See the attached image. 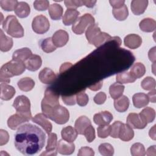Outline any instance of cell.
<instances>
[{
	"mask_svg": "<svg viewBox=\"0 0 156 156\" xmlns=\"http://www.w3.org/2000/svg\"><path fill=\"white\" fill-rule=\"evenodd\" d=\"M46 135L35 125L25 124L17 130L14 138L16 149L26 155L36 154L44 146Z\"/></svg>",
	"mask_w": 156,
	"mask_h": 156,
	"instance_id": "obj_1",
	"label": "cell"
},
{
	"mask_svg": "<svg viewBox=\"0 0 156 156\" xmlns=\"http://www.w3.org/2000/svg\"><path fill=\"white\" fill-rule=\"evenodd\" d=\"M24 62L12 60L4 64L0 69V82L8 83L10 82V77L21 74L26 69Z\"/></svg>",
	"mask_w": 156,
	"mask_h": 156,
	"instance_id": "obj_2",
	"label": "cell"
},
{
	"mask_svg": "<svg viewBox=\"0 0 156 156\" xmlns=\"http://www.w3.org/2000/svg\"><path fill=\"white\" fill-rule=\"evenodd\" d=\"M85 37L88 43L96 48L112 39L109 34L101 32L100 27L95 23L87 27L85 31Z\"/></svg>",
	"mask_w": 156,
	"mask_h": 156,
	"instance_id": "obj_3",
	"label": "cell"
},
{
	"mask_svg": "<svg viewBox=\"0 0 156 156\" xmlns=\"http://www.w3.org/2000/svg\"><path fill=\"white\" fill-rule=\"evenodd\" d=\"M2 24L3 29L11 37L21 38L24 36V29L14 15H8Z\"/></svg>",
	"mask_w": 156,
	"mask_h": 156,
	"instance_id": "obj_4",
	"label": "cell"
},
{
	"mask_svg": "<svg viewBox=\"0 0 156 156\" xmlns=\"http://www.w3.org/2000/svg\"><path fill=\"white\" fill-rule=\"evenodd\" d=\"M59 104V94L51 88H48L44 92V98L41 101V107L43 113L47 117L51 109Z\"/></svg>",
	"mask_w": 156,
	"mask_h": 156,
	"instance_id": "obj_5",
	"label": "cell"
},
{
	"mask_svg": "<svg viewBox=\"0 0 156 156\" xmlns=\"http://www.w3.org/2000/svg\"><path fill=\"white\" fill-rule=\"evenodd\" d=\"M13 107L17 113L24 117L28 121L32 119L30 102L27 96L24 95L17 96L13 101Z\"/></svg>",
	"mask_w": 156,
	"mask_h": 156,
	"instance_id": "obj_6",
	"label": "cell"
},
{
	"mask_svg": "<svg viewBox=\"0 0 156 156\" xmlns=\"http://www.w3.org/2000/svg\"><path fill=\"white\" fill-rule=\"evenodd\" d=\"M94 23V18L90 13H85L82 16L78 17L73 24L72 30L77 35H81L85 31L89 26Z\"/></svg>",
	"mask_w": 156,
	"mask_h": 156,
	"instance_id": "obj_7",
	"label": "cell"
},
{
	"mask_svg": "<svg viewBox=\"0 0 156 156\" xmlns=\"http://www.w3.org/2000/svg\"><path fill=\"white\" fill-rule=\"evenodd\" d=\"M58 124H65L69 118V113L68 109L60 104L54 106L47 116Z\"/></svg>",
	"mask_w": 156,
	"mask_h": 156,
	"instance_id": "obj_8",
	"label": "cell"
},
{
	"mask_svg": "<svg viewBox=\"0 0 156 156\" xmlns=\"http://www.w3.org/2000/svg\"><path fill=\"white\" fill-rule=\"evenodd\" d=\"M32 27L33 30L38 34H43L48 31L50 24L48 18L43 15L36 16L32 21Z\"/></svg>",
	"mask_w": 156,
	"mask_h": 156,
	"instance_id": "obj_9",
	"label": "cell"
},
{
	"mask_svg": "<svg viewBox=\"0 0 156 156\" xmlns=\"http://www.w3.org/2000/svg\"><path fill=\"white\" fill-rule=\"evenodd\" d=\"M126 122L131 128L135 129H143L147 124L139 114L135 113H129L127 117Z\"/></svg>",
	"mask_w": 156,
	"mask_h": 156,
	"instance_id": "obj_10",
	"label": "cell"
},
{
	"mask_svg": "<svg viewBox=\"0 0 156 156\" xmlns=\"http://www.w3.org/2000/svg\"><path fill=\"white\" fill-rule=\"evenodd\" d=\"M57 146V136L55 133H49L48 134V138L47 145L46 146V151L41 153L40 155H56Z\"/></svg>",
	"mask_w": 156,
	"mask_h": 156,
	"instance_id": "obj_11",
	"label": "cell"
},
{
	"mask_svg": "<svg viewBox=\"0 0 156 156\" xmlns=\"http://www.w3.org/2000/svg\"><path fill=\"white\" fill-rule=\"evenodd\" d=\"M52 40L56 47H63L69 40V35L64 30L60 29L57 30L52 37Z\"/></svg>",
	"mask_w": 156,
	"mask_h": 156,
	"instance_id": "obj_12",
	"label": "cell"
},
{
	"mask_svg": "<svg viewBox=\"0 0 156 156\" xmlns=\"http://www.w3.org/2000/svg\"><path fill=\"white\" fill-rule=\"evenodd\" d=\"M32 121L40 125L46 131L47 133L51 132L52 129V125L48 119V118L43 113H38L32 118Z\"/></svg>",
	"mask_w": 156,
	"mask_h": 156,
	"instance_id": "obj_13",
	"label": "cell"
},
{
	"mask_svg": "<svg viewBox=\"0 0 156 156\" xmlns=\"http://www.w3.org/2000/svg\"><path fill=\"white\" fill-rule=\"evenodd\" d=\"M75 150V145L73 142H68L63 139L57 142V151L62 155H71Z\"/></svg>",
	"mask_w": 156,
	"mask_h": 156,
	"instance_id": "obj_14",
	"label": "cell"
},
{
	"mask_svg": "<svg viewBox=\"0 0 156 156\" xmlns=\"http://www.w3.org/2000/svg\"><path fill=\"white\" fill-rule=\"evenodd\" d=\"M113 119L112 114L108 111H102L96 113L93 116L94 123L99 126L108 125Z\"/></svg>",
	"mask_w": 156,
	"mask_h": 156,
	"instance_id": "obj_15",
	"label": "cell"
},
{
	"mask_svg": "<svg viewBox=\"0 0 156 156\" xmlns=\"http://www.w3.org/2000/svg\"><path fill=\"white\" fill-rule=\"evenodd\" d=\"M124 43L127 48L135 49L139 48L142 44V38L137 34H131L125 37Z\"/></svg>",
	"mask_w": 156,
	"mask_h": 156,
	"instance_id": "obj_16",
	"label": "cell"
},
{
	"mask_svg": "<svg viewBox=\"0 0 156 156\" xmlns=\"http://www.w3.org/2000/svg\"><path fill=\"white\" fill-rule=\"evenodd\" d=\"M57 78L55 73L49 68H44L40 71L38 74L39 80L43 83L51 84Z\"/></svg>",
	"mask_w": 156,
	"mask_h": 156,
	"instance_id": "obj_17",
	"label": "cell"
},
{
	"mask_svg": "<svg viewBox=\"0 0 156 156\" xmlns=\"http://www.w3.org/2000/svg\"><path fill=\"white\" fill-rule=\"evenodd\" d=\"M24 64L26 68L30 71H35L38 70L41 66L42 60L40 55L32 54L28 59H27Z\"/></svg>",
	"mask_w": 156,
	"mask_h": 156,
	"instance_id": "obj_18",
	"label": "cell"
},
{
	"mask_svg": "<svg viewBox=\"0 0 156 156\" xmlns=\"http://www.w3.org/2000/svg\"><path fill=\"white\" fill-rule=\"evenodd\" d=\"M147 5V0H133L130 5L131 10L134 15H140L145 12Z\"/></svg>",
	"mask_w": 156,
	"mask_h": 156,
	"instance_id": "obj_19",
	"label": "cell"
},
{
	"mask_svg": "<svg viewBox=\"0 0 156 156\" xmlns=\"http://www.w3.org/2000/svg\"><path fill=\"white\" fill-rule=\"evenodd\" d=\"M28 121L19 113H15L10 116L7 120V126L12 130H16L20 127L22 124Z\"/></svg>",
	"mask_w": 156,
	"mask_h": 156,
	"instance_id": "obj_20",
	"label": "cell"
},
{
	"mask_svg": "<svg viewBox=\"0 0 156 156\" xmlns=\"http://www.w3.org/2000/svg\"><path fill=\"white\" fill-rule=\"evenodd\" d=\"M134 136V132L127 124L122 123L121 126L118 138L124 141H129Z\"/></svg>",
	"mask_w": 156,
	"mask_h": 156,
	"instance_id": "obj_21",
	"label": "cell"
},
{
	"mask_svg": "<svg viewBox=\"0 0 156 156\" xmlns=\"http://www.w3.org/2000/svg\"><path fill=\"white\" fill-rule=\"evenodd\" d=\"M80 13L76 9H68L66 10L62 18V22L65 26L73 24L77 19Z\"/></svg>",
	"mask_w": 156,
	"mask_h": 156,
	"instance_id": "obj_22",
	"label": "cell"
},
{
	"mask_svg": "<svg viewBox=\"0 0 156 156\" xmlns=\"http://www.w3.org/2000/svg\"><path fill=\"white\" fill-rule=\"evenodd\" d=\"M1 94L0 97L2 100L9 101L11 99L15 94V89L7 83H1L0 85Z\"/></svg>",
	"mask_w": 156,
	"mask_h": 156,
	"instance_id": "obj_23",
	"label": "cell"
},
{
	"mask_svg": "<svg viewBox=\"0 0 156 156\" xmlns=\"http://www.w3.org/2000/svg\"><path fill=\"white\" fill-rule=\"evenodd\" d=\"M91 124V121L88 117L86 116H80L76 119L74 124V127L78 134L83 135L85 129Z\"/></svg>",
	"mask_w": 156,
	"mask_h": 156,
	"instance_id": "obj_24",
	"label": "cell"
},
{
	"mask_svg": "<svg viewBox=\"0 0 156 156\" xmlns=\"http://www.w3.org/2000/svg\"><path fill=\"white\" fill-rule=\"evenodd\" d=\"M15 13L20 18H24L29 16L30 12L29 5L26 2H18L15 8Z\"/></svg>",
	"mask_w": 156,
	"mask_h": 156,
	"instance_id": "obj_25",
	"label": "cell"
},
{
	"mask_svg": "<svg viewBox=\"0 0 156 156\" xmlns=\"http://www.w3.org/2000/svg\"><path fill=\"white\" fill-rule=\"evenodd\" d=\"M32 55L31 50L28 48H23L16 50L12 55V59L25 62Z\"/></svg>",
	"mask_w": 156,
	"mask_h": 156,
	"instance_id": "obj_26",
	"label": "cell"
},
{
	"mask_svg": "<svg viewBox=\"0 0 156 156\" xmlns=\"http://www.w3.org/2000/svg\"><path fill=\"white\" fill-rule=\"evenodd\" d=\"M133 105L138 108L146 107L149 104L147 95L143 93H138L133 94L132 97Z\"/></svg>",
	"mask_w": 156,
	"mask_h": 156,
	"instance_id": "obj_27",
	"label": "cell"
},
{
	"mask_svg": "<svg viewBox=\"0 0 156 156\" xmlns=\"http://www.w3.org/2000/svg\"><path fill=\"white\" fill-rule=\"evenodd\" d=\"M129 102V98L126 96L122 95L114 99V107L119 112H124L128 109Z\"/></svg>",
	"mask_w": 156,
	"mask_h": 156,
	"instance_id": "obj_28",
	"label": "cell"
},
{
	"mask_svg": "<svg viewBox=\"0 0 156 156\" xmlns=\"http://www.w3.org/2000/svg\"><path fill=\"white\" fill-rule=\"evenodd\" d=\"M77 132L72 126H66L62 129L61 135L62 139L68 142H73L77 136Z\"/></svg>",
	"mask_w": 156,
	"mask_h": 156,
	"instance_id": "obj_29",
	"label": "cell"
},
{
	"mask_svg": "<svg viewBox=\"0 0 156 156\" xmlns=\"http://www.w3.org/2000/svg\"><path fill=\"white\" fill-rule=\"evenodd\" d=\"M13 46V40L12 38L5 35L2 30L0 29V49L2 52L10 51Z\"/></svg>",
	"mask_w": 156,
	"mask_h": 156,
	"instance_id": "obj_30",
	"label": "cell"
},
{
	"mask_svg": "<svg viewBox=\"0 0 156 156\" xmlns=\"http://www.w3.org/2000/svg\"><path fill=\"white\" fill-rule=\"evenodd\" d=\"M48 12L51 18L53 20H59L63 15V7L58 4L54 3L49 5Z\"/></svg>",
	"mask_w": 156,
	"mask_h": 156,
	"instance_id": "obj_31",
	"label": "cell"
},
{
	"mask_svg": "<svg viewBox=\"0 0 156 156\" xmlns=\"http://www.w3.org/2000/svg\"><path fill=\"white\" fill-rule=\"evenodd\" d=\"M155 21L151 18H146L142 20L139 24L140 29L145 32H151L155 29Z\"/></svg>",
	"mask_w": 156,
	"mask_h": 156,
	"instance_id": "obj_32",
	"label": "cell"
},
{
	"mask_svg": "<svg viewBox=\"0 0 156 156\" xmlns=\"http://www.w3.org/2000/svg\"><path fill=\"white\" fill-rule=\"evenodd\" d=\"M129 73L134 79H139L144 75L146 73V68L143 63L136 62L131 67Z\"/></svg>",
	"mask_w": 156,
	"mask_h": 156,
	"instance_id": "obj_33",
	"label": "cell"
},
{
	"mask_svg": "<svg viewBox=\"0 0 156 156\" xmlns=\"http://www.w3.org/2000/svg\"><path fill=\"white\" fill-rule=\"evenodd\" d=\"M19 88L23 91H29L33 89L35 86L34 80L30 77H23L18 82Z\"/></svg>",
	"mask_w": 156,
	"mask_h": 156,
	"instance_id": "obj_34",
	"label": "cell"
},
{
	"mask_svg": "<svg viewBox=\"0 0 156 156\" xmlns=\"http://www.w3.org/2000/svg\"><path fill=\"white\" fill-rule=\"evenodd\" d=\"M124 88V85L117 82L112 84L109 88V93L110 96L113 99L118 98L122 95Z\"/></svg>",
	"mask_w": 156,
	"mask_h": 156,
	"instance_id": "obj_35",
	"label": "cell"
},
{
	"mask_svg": "<svg viewBox=\"0 0 156 156\" xmlns=\"http://www.w3.org/2000/svg\"><path fill=\"white\" fill-rule=\"evenodd\" d=\"M139 115L147 123H150L155 119V111L154 108L147 107L142 110Z\"/></svg>",
	"mask_w": 156,
	"mask_h": 156,
	"instance_id": "obj_36",
	"label": "cell"
},
{
	"mask_svg": "<svg viewBox=\"0 0 156 156\" xmlns=\"http://www.w3.org/2000/svg\"><path fill=\"white\" fill-rule=\"evenodd\" d=\"M135 80L136 79L131 76L129 71H127L119 73L116 76V80L117 83L120 84L132 83L134 82Z\"/></svg>",
	"mask_w": 156,
	"mask_h": 156,
	"instance_id": "obj_37",
	"label": "cell"
},
{
	"mask_svg": "<svg viewBox=\"0 0 156 156\" xmlns=\"http://www.w3.org/2000/svg\"><path fill=\"white\" fill-rule=\"evenodd\" d=\"M112 13L114 17L118 21L125 20L129 15L128 9L125 4L119 9H113Z\"/></svg>",
	"mask_w": 156,
	"mask_h": 156,
	"instance_id": "obj_38",
	"label": "cell"
},
{
	"mask_svg": "<svg viewBox=\"0 0 156 156\" xmlns=\"http://www.w3.org/2000/svg\"><path fill=\"white\" fill-rule=\"evenodd\" d=\"M41 48L44 52L50 53L54 51L57 47L54 44L52 38L49 37L42 40L41 42Z\"/></svg>",
	"mask_w": 156,
	"mask_h": 156,
	"instance_id": "obj_39",
	"label": "cell"
},
{
	"mask_svg": "<svg viewBox=\"0 0 156 156\" xmlns=\"http://www.w3.org/2000/svg\"><path fill=\"white\" fill-rule=\"evenodd\" d=\"M130 153L133 156H144L146 155V150L143 144L135 143L130 147Z\"/></svg>",
	"mask_w": 156,
	"mask_h": 156,
	"instance_id": "obj_40",
	"label": "cell"
},
{
	"mask_svg": "<svg viewBox=\"0 0 156 156\" xmlns=\"http://www.w3.org/2000/svg\"><path fill=\"white\" fill-rule=\"evenodd\" d=\"M98 150L99 153L104 156H112L114 154V148L110 143L101 144L99 146Z\"/></svg>",
	"mask_w": 156,
	"mask_h": 156,
	"instance_id": "obj_41",
	"label": "cell"
},
{
	"mask_svg": "<svg viewBox=\"0 0 156 156\" xmlns=\"http://www.w3.org/2000/svg\"><path fill=\"white\" fill-rule=\"evenodd\" d=\"M141 86L144 90L151 91L155 88V80L152 77H146L141 81Z\"/></svg>",
	"mask_w": 156,
	"mask_h": 156,
	"instance_id": "obj_42",
	"label": "cell"
},
{
	"mask_svg": "<svg viewBox=\"0 0 156 156\" xmlns=\"http://www.w3.org/2000/svg\"><path fill=\"white\" fill-rule=\"evenodd\" d=\"M18 2L16 0H1L0 6L3 10L11 12L15 10Z\"/></svg>",
	"mask_w": 156,
	"mask_h": 156,
	"instance_id": "obj_43",
	"label": "cell"
},
{
	"mask_svg": "<svg viewBox=\"0 0 156 156\" xmlns=\"http://www.w3.org/2000/svg\"><path fill=\"white\" fill-rule=\"evenodd\" d=\"M76 99L77 104L81 107L85 106L89 101L88 96L85 93V90L77 93L76 95Z\"/></svg>",
	"mask_w": 156,
	"mask_h": 156,
	"instance_id": "obj_44",
	"label": "cell"
},
{
	"mask_svg": "<svg viewBox=\"0 0 156 156\" xmlns=\"http://www.w3.org/2000/svg\"><path fill=\"white\" fill-rule=\"evenodd\" d=\"M98 136L101 138H107L110 133V126H99L97 129Z\"/></svg>",
	"mask_w": 156,
	"mask_h": 156,
	"instance_id": "obj_45",
	"label": "cell"
},
{
	"mask_svg": "<svg viewBox=\"0 0 156 156\" xmlns=\"http://www.w3.org/2000/svg\"><path fill=\"white\" fill-rule=\"evenodd\" d=\"M49 2L47 0H37L34 2V7L38 11H44L49 7Z\"/></svg>",
	"mask_w": 156,
	"mask_h": 156,
	"instance_id": "obj_46",
	"label": "cell"
},
{
	"mask_svg": "<svg viewBox=\"0 0 156 156\" xmlns=\"http://www.w3.org/2000/svg\"><path fill=\"white\" fill-rule=\"evenodd\" d=\"M83 135L85 136L86 140L89 143L92 142L95 139V130L91 124L85 129L83 132Z\"/></svg>",
	"mask_w": 156,
	"mask_h": 156,
	"instance_id": "obj_47",
	"label": "cell"
},
{
	"mask_svg": "<svg viewBox=\"0 0 156 156\" xmlns=\"http://www.w3.org/2000/svg\"><path fill=\"white\" fill-rule=\"evenodd\" d=\"M122 124V122H121V121H116L114 122L112 124V125L110 126V135L112 138H118L119 129H120V127H121V126Z\"/></svg>",
	"mask_w": 156,
	"mask_h": 156,
	"instance_id": "obj_48",
	"label": "cell"
},
{
	"mask_svg": "<svg viewBox=\"0 0 156 156\" xmlns=\"http://www.w3.org/2000/svg\"><path fill=\"white\" fill-rule=\"evenodd\" d=\"M64 3L68 9H76L77 7L83 5V2L81 0H66L64 1Z\"/></svg>",
	"mask_w": 156,
	"mask_h": 156,
	"instance_id": "obj_49",
	"label": "cell"
},
{
	"mask_svg": "<svg viewBox=\"0 0 156 156\" xmlns=\"http://www.w3.org/2000/svg\"><path fill=\"white\" fill-rule=\"evenodd\" d=\"M94 155V152L91 147L84 146L80 148L77 155L79 156H93Z\"/></svg>",
	"mask_w": 156,
	"mask_h": 156,
	"instance_id": "obj_50",
	"label": "cell"
},
{
	"mask_svg": "<svg viewBox=\"0 0 156 156\" xmlns=\"http://www.w3.org/2000/svg\"><path fill=\"white\" fill-rule=\"evenodd\" d=\"M107 99V95L104 92H99L98 93H97L94 97V102L96 104H102L105 102V101H106Z\"/></svg>",
	"mask_w": 156,
	"mask_h": 156,
	"instance_id": "obj_51",
	"label": "cell"
},
{
	"mask_svg": "<svg viewBox=\"0 0 156 156\" xmlns=\"http://www.w3.org/2000/svg\"><path fill=\"white\" fill-rule=\"evenodd\" d=\"M62 99L67 105H74L76 104V96H62Z\"/></svg>",
	"mask_w": 156,
	"mask_h": 156,
	"instance_id": "obj_52",
	"label": "cell"
},
{
	"mask_svg": "<svg viewBox=\"0 0 156 156\" xmlns=\"http://www.w3.org/2000/svg\"><path fill=\"white\" fill-rule=\"evenodd\" d=\"M9 139V135L8 132L4 130H0V145L2 146L7 143Z\"/></svg>",
	"mask_w": 156,
	"mask_h": 156,
	"instance_id": "obj_53",
	"label": "cell"
},
{
	"mask_svg": "<svg viewBox=\"0 0 156 156\" xmlns=\"http://www.w3.org/2000/svg\"><path fill=\"white\" fill-rule=\"evenodd\" d=\"M109 2L111 5V6L113 8V9H119L121 7H122L125 4V1L124 0H116V1H113V0H111L109 1Z\"/></svg>",
	"mask_w": 156,
	"mask_h": 156,
	"instance_id": "obj_54",
	"label": "cell"
},
{
	"mask_svg": "<svg viewBox=\"0 0 156 156\" xmlns=\"http://www.w3.org/2000/svg\"><path fill=\"white\" fill-rule=\"evenodd\" d=\"M155 53H156V47L154 46L152 48H151L149 52H148V57H149V60L153 62V63H155V61H156V55H155Z\"/></svg>",
	"mask_w": 156,
	"mask_h": 156,
	"instance_id": "obj_55",
	"label": "cell"
},
{
	"mask_svg": "<svg viewBox=\"0 0 156 156\" xmlns=\"http://www.w3.org/2000/svg\"><path fill=\"white\" fill-rule=\"evenodd\" d=\"M102 85H103V82H102V80H101V81L96 83L94 85L89 86L88 88L92 91H96L100 90L101 88V87H102Z\"/></svg>",
	"mask_w": 156,
	"mask_h": 156,
	"instance_id": "obj_56",
	"label": "cell"
},
{
	"mask_svg": "<svg viewBox=\"0 0 156 156\" xmlns=\"http://www.w3.org/2000/svg\"><path fill=\"white\" fill-rule=\"evenodd\" d=\"M146 154L148 156H155L156 155V146L153 145L147 148Z\"/></svg>",
	"mask_w": 156,
	"mask_h": 156,
	"instance_id": "obj_57",
	"label": "cell"
},
{
	"mask_svg": "<svg viewBox=\"0 0 156 156\" xmlns=\"http://www.w3.org/2000/svg\"><path fill=\"white\" fill-rule=\"evenodd\" d=\"M155 89L151 90L147 95L149 98V101H150L152 103H155L156 101V97H155Z\"/></svg>",
	"mask_w": 156,
	"mask_h": 156,
	"instance_id": "obj_58",
	"label": "cell"
},
{
	"mask_svg": "<svg viewBox=\"0 0 156 156\" xmlns=\"http://www.w3.org/2000/svg\"><path fill=\"white\" fill-rule=\"evenodd\" d=\"M82 2L83 5H85L88 8L93 7L96 3V1L95 0H83Z\"/></svg>",
	"mask_w": 156,
	"mask_h": 156,
	"instance_id": "obj_59",
	"label": "cell"
},
{
	"mask_svg": "<svg viewBox=\"0 0 156 156\" xmlns=\"http://www.w3.org/2000/svg\"><path fill=\"white\" fill-rule=\"evenodd\" d=\"M71 66H72V64H71V63H68V62L64 63L62 64V66H60V73H62L65 71L66 70H67L68 69H69Z\"/></svg>",
	"mask_w": 156,
	"mask_h": 156,
	"instance_id": "obj_60",
	"label": "cell"
},
{
	"mask_svg": "<svg viewBox=\"0 0 156 156\" xmlns=\"http://www.w3.org/2000/svg\"><path fill=\"white\" fill-rule=\"evenodd\" d=\"M155 127L156 126L154 125L150 130L149 132V135L151 138H152L154 140H155L156 138V133H155Z\"/></svg>",
	"mask_w": 156,
	"mask_h": 156,
	"instance_id": "obj_61",
	"label": "cell"
}]
</instances>
